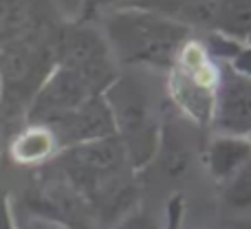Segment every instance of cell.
<instances>
[{
	"instance_id": "obj_1",
	"label": "cell",
	"mask_w": 251,
	"mask_h": 229,
	"mask_svg": "<svg viewBox=\"0 0 251 229\" xmlns=\"http://www.w3.org/2000/svg\"><path fill=\"white\" fill-rule=\"evenodd\" d=\"M106 33L128 64L174 66L185 47L187 29L168 18L146 11H122L106 22Z\"/></svg>"
},
{
	"instance_id": "obj_2",
	"label": "cell",
	"mask_w": 251,
	"mask_h": 229,
	"mask_svg": "<svg viewBox=\"0 0 251 229\" xmlns=\"http://www.w3.org/2000/svg\"><path fill=\"white\" fill-rule=\"evenodd\" d=\"M128 154L122 137H100L93 141H84L77 146H71L66 152V168H69L71 181L77 185L86 196H91L95 203L113 201L117 192L119 178L124 174V161Z\"/></svg>"
},
{
	"instance_id": "obj_3",
	"label": "cell",
	"mask_w": 251,
	"mask_h": 229,
	"mask_svg": "<svg viewBox=\"0 0 251 229\" xmlns=\"http://www.w3.org/2000/svg\"><path fill=\"white\" fill-rule=\"evenodd\" d=\"M106 102L115 115L119 137L124 139L128 154L134 163H143L156 148V128L148 97L130 79H119L108 88Z\"/></svg>"
},
{
	"instance_id": "obj_4",
	"label": "cell",
	"mask_w": 251,
	"mask_h": 229,
	"mask_svg": "<svg viewBox=\"0 0 251 229\" xmlns=\"http://www.w3.org/2000/svg\"><path fill=\"white\" fill-rule=\"evenodd\" d=\"M97 91L82 73L64 64H57L35 91L29 108V121L40 126H55L64 117L84 106Z\"/></svg>"
},
{
	"instance_id": "obj_5",
	"label": "cell",
	"mask_w": 251,
	"mask_h": 229,
	"mask_svg": "<svg viewBox=\"0 0 251 229\" xmlns=\"http://www.w3.org/2000/svg\"><path fill=\"white\" fill-rule=\"evenodd\" d=\"M174 71V100L196 119L214 117L221 79L199 44H185Z\"/></svg>"
},
{
	"instance_id": "obj_6",
	"label": "cell",
	"mask_w": 251,
	"mask_h": 229,
	"mask_svg": "<svg viewBox=\"0 0 251 229\" xmlns=\"http://www.w3.org/2000/svg\"><path fill=\"white\" fill-rule=\"evenodd\" d=\"M57 64H64L82 73L95 91H104L115 77L110 49L97 31L86 26H73L57 38Z\"/></svg>"
},
{
	"instance_id": "obj_7",
	"label": "cell",
	"mask_w": 251,
	"mask_h": 229,
	"mask_svg": "<svg viewBox=\"0 0 251 229\" xmlns=\"http://www.w3.org/2000/svg\"><path fill=\"white\" fill-rule=\"evenodd\" d=\"M214 126L223 134H249L251 130V77L231 71L221 79L214 108Z\"/></svg>"
},
{
	"instance_id": "obj_8",
	"label": "cell",
	"mask_w": 251,
	"mask_h": 229,
	"mask_svg": "<svg viewBox=\"0 0 251 229\" xmlns=\"http://www.w3.org/2000/svg\"><path fill=\"white\" fill-rule=\"evenodd\" d=\"M51 128L60 143L77 146V143L84 141H93V139L115 134L117 124H115V115L110 110V104L95 95L84 106H79L75 113L64 117Z\"/></svg>"
},
{
	"instance_id": "obj_9",
	"label": "cell",
	"mask_w": 251,
	"mask_h": 229,
	"mask_svg": "<svg viewBox=\"0 0 251 229\" xmlns=\"http://www.w3.org/2000/svg\"><path fill=\"white\" fill-rule=\"evenodd\" d=\"M0 26H2V42L44 33L40 0H2Z\"/></svg>"
},
{
	"instance_id": "obj_10",
	"label": "cell",
	"mask_w": 251,
	"mask_h": 229,
	"mask_svg": "<svg viewBox=\"0 0 251 229\" xmlns=\"http://www.w3.org/2000/svg\"><path fill=\"white\" fill-rule=\"evenodd\" d=\"M251 159V141L243 134H223L209 146V170L218 181H231Z\"/></svg>"
},
{
	"instance_id": "obj_11",
	"label": "cell",
	"mask_w": 251,
	"mask_h": 229,
	"mask_svg": "<svg viewBox=\"0 0 251 229\" xmlns=\"http://www.w3.org/2000/svg\"><path fill=\"white\" fill-rule=\"evenodd\" d=\"M57 143L60 141H57L51 126L33 124L31 128L16 134V139H13V143H11V154H13V159L22 165L38 163V161L47 159L49 154L55 152Z\"/></svg>"
},
{
	"instance_id": "obj_12",
	"label": "cell",
	"mask_w": 251,
	"mask_h": 229,
	"mask_svg": "<svg viewBox=\"0 0 251 229\" xmlns=\"http://www.w3.org/2000/svg\"><path fill=\"white\" fill-rule=\"evenodd\" d=\"M31 207H38L40 216L51 218V221H57L69 227L73 225V229H77L79 221H82V201L73 192H66L62 187L42 192L35 199V203H31Z\"/></svg>"
},
{
	"instance_id": "obj_13",
	"label": "cell",
	"mask_w": 251,
	"mask_h": 229,
	"mask_svg": "<svg viewBox=\"0 0 251 229\" xmlns=\"http://www.w3.org/2000/svg\"><path fill=\"white\" fill-rule=\"evenodd\" d=\"M227 203L238 209L251 207V159L229 181V187H227Z\"/></svg>"
},
{
	"instance_id": "obj_14",
	"label": "cell",
	"mask_w": 251,
	"mask_h": 229,
	"mask_svg": "<svg viewBox=\"0 0 251 229\" xmlns=\"http://www.w3.org/2000/svg\"><path fill=\"white\" fill-rule=\"evenodd\" d=\"M117 229H156V225H154V221H152L150 216H146L143 212H134V214H130Z\"/></svg>"
},
{
	"instance_id": "obj_15",
	"label": "cell",
	"mask_w": 251,
	"mask_h": 229,
	"mask_svg": "<svg viewBox=\"0 0 251 229\" xmlns=\"http://www.w3.org/2000/svg\"><path fill=\"white\" fill-rule=\"evenodd\" d=\"M22 229H71V227L62 225V223H57V221H51V218L38 216V218H31Z\"/></svg>"
},
{
	"instance_id": "obj_16",
	"label": "cell",
	"mask_w": 251,
	"mask_h": 229,
	"mask_svg": "<svg viewBox=\"0 0 251 229\" xmlns=\"http://www.w3.org/2000/svg\"><path fill=\"white\" fill-rule=\"evenodd\" d=\"M234 69H238L240 73H245V75H249L251 77V49H247V51H243V53L236 55Z\"/></svg>"
},
{
	"instance_id": "obj_17",
	"label": "cell",
	"mask_w": 251,
	"mask_h": 229,
	"mask_svg": "<svg viewBox=\"0 0 251 229\" xmlns=\"http://www.w3.org/2000/svg\"><path fill=\"white\" fill-rule=\"evenodd\" d=\"M106 2H110V0H88V7L95 9V7H101V4H106Z\"/></svg>"
},
{
	"instance_id": "obj_18",
	"label": "cell",
	"mask_w": 251,
	"mask_h": 229,
	"mask_svg": "<svg viewBox=\"0 0 251 229\" xmlns=\"http://www.w3.org/2000/svg\"><path fill=\"white\" fill-rule=\"evenodd\" d=\"M249 137H251V130H249Z\"/></svg>"
}]
</instances>
